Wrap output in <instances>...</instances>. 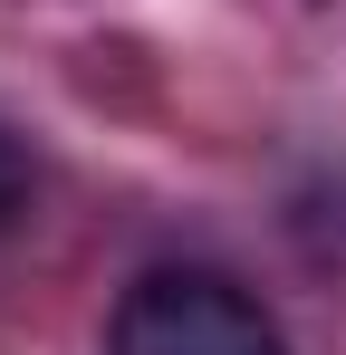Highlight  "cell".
<instances>
[{
	"label": "cell",
	"instance_id": "7a4b0ae2",
	"mask_svg": "<svg viewBox=\"0 0 346 355\" xmlns=\"http://www.w3.org/2000/svg\"><path fill=\"white\" fill-rule=\"evenodd\" d=\"M19 211V173H10V154H0V221Z\"/></svg>",
	"mask_w": 346,
	"mask_h": 355
},
{
	"label": "cell",
	"instance_id": "6da1fadb",
	"mask_svg": "<svg viewBox=\"0 0 346 355\" xmlns=\"http://www.w3.org/2000/svg\"><path fill=\"white\" fill-rule=\"evenodd\" d=\"M106 355H288V336L222 269H145L106 317Z\"/></svg>",
	"mask_w": 346,
	"mask_h": 355
}]
</instances>
